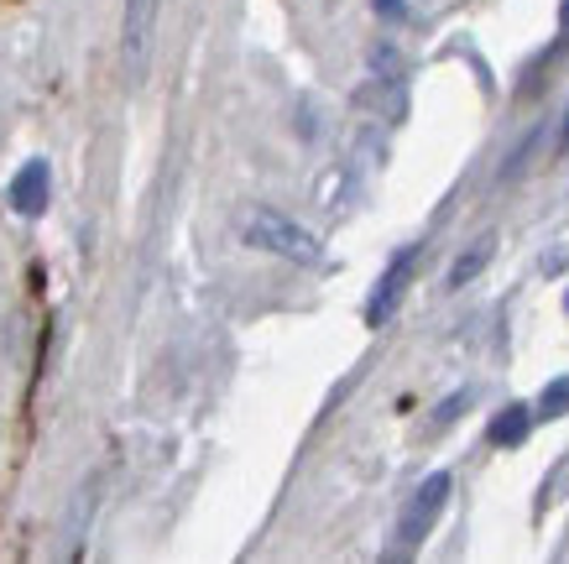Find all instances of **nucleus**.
Listing matches in <instances>:
<instances>
[{
	"instance_id": "9",
	"label": "nucleus",
	"mask_w": 569,
	"mask_h": 564,
	"mask_svg": "<svg viewBox=\"0 0 569 564\" xmlns=\"http://www.w3.org/2000/svg\"><path fill=\"white\" fill-rule=\"evenodd\" d=\"M466 403H470V387H466V393H455V397H445V403H439V413H433V424H455Z\"/></svg>"
},
{
	"instance_id": "10",
	"label": "nucleus",
	"mask_w": 569,
	"mask_h": 564,
	"mask_svg": "<svg viewBox=\"0 0 569 564\" xmlns=\"http://www.w3.org/2000/svg\"><path fill=\"white\" fill-rule=\"evenodd\" d=\"M377 11L387 21H402V17H408V6H402V0H377Z\"/></svg>"
},
{
	"instance_id": "7",
	"label": "nucleus",
	"mask_w": 569,
	"mask_h": 564,
	"mask_svg": "<svg viewBox=\"0 0 569 564\" xmlns=\"http://www.w3.org/2000/svg\"><path fill=\"white\" fill-rule=\"evenodd\" d=\"M491 257H497V236H481L470 251L455 257V267H449V288H466L470 277H481L486 267H491Z\"/></svg>"
},
{
	"instance_id": "12",
	"label": "nucleus",
	"mask_w": 569,
	"mask_h": 564,
	"mask_svg": "<svg viewBox=\"0 0 569 564\" xmlns=\"http://www.w3.org/2000/svg\"><path fill=\"white\" fill-rule=\"evenodd\" d=\"M559 27L569 32V0H559Z\"/></svg>"
},
{
	"instance_id": "2",
	"label": "nucleus",
	"mask_w": 569,
	"mask_h": 564,
	"mask_svg": "<svg viewBox=\"0 0 569 564\" xmlns=\"http://www.w3.org/2000/svg\"><path fill=\"white\" fill-rule=\"evenodd\" d=\"M449 492H455V476H449V471H433V476L418 481V492L408 496V507L397 513V544L402 548L423 544L433 533V523H439V513L449 507Z\"/></svg>"
},
{
	"instance_id": "11",
	"label": "nucleus",
	"mask_w": 569,
	"mask_h": 564,
	"mask_svg": "<svg viewBox=\"0 0 569 564\" xmlns=\"http://www.w3.org/2000/svg\"><path fill=\"white\" fill-rule=\"evenodd\" d=\"M553 147H569V116H565V126H559V137H553Z\"/></svg>"
},
{
	"instance_id": "8",
	"label": "nucleus",
	"mask_w": 569,
	"mask_h": 564,
	"mask_svg": "<svg viewBox=\"0 0 569 564\" xmlns=\"http://www.w3.org/2000/svg\"><path fill=\"white\" fill-rule=\"evenodd\" d=\"M565 413H569V376H559L538 397V418H565Z\"/></svg>"
},
{
	"instance_id": "1",
	"label": "nucleus",
	"mask_w": 569,
	"mask_h": 564,
	"mask_svg": "<svg viewBox=\"0 0 569 564\" xmlns=\"http://www.w3.org/2000/svg\"><path fill=\"white\" fill-rule=\"evenodd\" d=\"M246 246H257V251H272V257L282 261H298V267H313V261L325 257V246H319V236L313 230H303V225L293 220V215H282V209H251L246 215Z\"/></svg>"
},
{
	"instance_id": "5",
	"label": "nucleus",
	"mask_w": 569,
	"mask_h": 564,
	"mask_svg": "<svg viewBox=\"0 0 569 564\" xmlns=\"http://www.w3.org/2000/svg\"><path fill=\"white\" fill-rule=\"evenodd\" d=\"M52 199V172L42 157H32V162H21L17 178H11V209H17L21 220H37L42 209H48Z\"/></svg>"
},
{
	"instance_id": "4",
	"label": "nucleus",
	"mask_w": 569,
	"mask_h": 564,
	"mask_svg": "<svg viewBox=\"0 0 569 564\" xmlns=\"http://www.w3.org/2000/svg\"><path fill=\"white\" fill-rule=\"evenodd\" d=\"M157 17H162V0H126V17H121V58H126V73H131V79H141V73H147V63H152Z\"/></svg>"
},
{
	"instance_id": "6",
	"label": "nucleus",
	"mask_w": 569,
	"mask_h": 564,
	"mask_svg": "<svg viewBox=\"0 0 569 564\" xmlns=\"http://www.w3.org/2000/svg\"><path fill=\"white\" fill-rule=\"evenodd\" d=\"M533 418H538V413L528 408V403H507V408L486 424V439H491L497 449H518L522 439L533 434Z\"/></svg>"
},
{
	"instance_id": "3",
	"label": "nucleus",
	"mask_w": 569,
	"mask_h": 564,
	"mask_svg": "<svg viewBox=\"0 0 569 564\" xmlns=\"http://www.w3.org/2000/svg\"><path fill=\"white\" fill-rule=\"evenodd\" d=\"M418 257H423V246H397V257L387 261V273L377 277V288H371V298H366V325L371 329H381L387 319L397 314V304L408 298V283H413V273H418Z\"/></svg>"
}]
</instances>
